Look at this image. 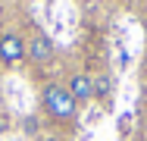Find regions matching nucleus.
I'll list each match as a JSON object with an SVG mask.
<instances>
[{
	"mask_svg": "<svg viewBox=\"0 0 147 141\" xmlns=\"http://www.w3.org/2000/svg\"><path fill=\"white\" fill-rule=\"evenodd\" d=\"M25 47H28V60L31 63H50V56H53V41L44 35V31H34L28 41H25Z\"/></svg>",
	"mask_w": 147,
	"mask_h": 141,
	"instance_id": "7ed1b4c3",
	"label": "nucleus"
},
{
	"mask_svg": "<svg viewBox=\"0 0 147 141\" xmlns=\"http://www.w3.org/2000/svg\"><path fill=\"white\" fill-rule=\"evenodd\" d=\"M0 13H3V0H0Z\"/></svg>",
	"mask_w": 147,
	"mask_h": 141,
	"instance_id": "6e6552de",
	"label": "nucleus"
},
{
	"mask_svg": "<svg viewBox=\"0 0 147 141\" xmlns=\"http://www.w3.org/2000/svg\"><path fill=\"white\" fill-rule=\"evenodd\" d=\"M22 60H28L25 38L19 31H3L0 35V63L3 66H19Z\"/></svg>",
	"mask_w": 147,
	"mask_h": 141,
	"instance_id": "f03ea898",
	"label": "nucleus"
},
{
	"mask_svg": "<svg viewBox=\"0 0 147 141\" xmlns=\"http://www.w3.org/2000/svg\"><path fill=\"white\" fill-rule=\"evenodd\" d=\"M110 88H113V82H110V75H100V79H94V94H97V97L110 94Z\"/></svg>",
	"mask_w": 147,
	"mask_h": 141,
	"instance_id": "39448f33",
	"label": "nucleus"
},
{
	"mask_svg": "<svg viewBox=\"0 0 147 141\" xmlns=\"http://www.w3.org/2000/svg\"><path fill=\"white\" fill-rule=\"evenodd\" d=\"M41 116L53 125H72L78 116V100L69 94V88L59 82H47L41 88Z\"/></svg>",
	"mask_w": 147,
	"mask_h": 141,
	"instance_id": "f257e3e1",
	"label": "nucleus"
},
{
	"mask_svg": "<svg viewBox=\"0 0 147 141\" xmlns=\"http://www.w3.org/2000/svg\"><path fill=\"white\" fill-rule=\"evenodd\" d=\"M66 88H69V94H72L78 104L94 97V79H91V75H85V72H75V75L69 79V85H66Z\"/></svg>",
	"mask_w": 147,
	"mask_h": 141,
	"instance_id": "20e7f679",
	"label": "nucleus"
},
{
	"mask_svg": "<svg viewBox=\"0 0 147 141\" xmlns=\"http://www.w3.org/2000/svg\"><path fill=\"white\" fill-rule=\"evenodd\" d=\"M34 141H59V138H57V135H38Z\"/></svg>",
	"mask_w": 147,
	"mask_h": 141,
	"instance_id": "0eeeda50",
	"label": "nucleus"
},
{
	"mask_svg": "<svg viewBox=\"0 0 147 141\" xmlns=\"http://www.w3.org/2000/svg\"><path fill=\"white\" fill-rule=\"evenodd\" d=\"M25 129H28V135H34V129H38V122H34V119H25Z\"/></svg>",
	"mask_w": 147,
	"mask_h": 141,
	"instance_id": "423d86ee",
	"label": "nucleus"
}]
</instances>
